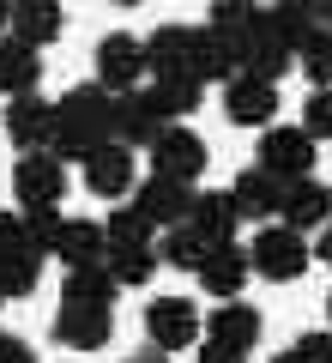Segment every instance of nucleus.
I'll use <instances>...</instances> for the list:
<instances>
[{"label": "nucleus", "mask_w": 332, "mask_h": 363, "mask_svg": "<svg viewBox=\"0 0 332 363\" xmlns=\"http://www.w3.org/2000/svg\"><path fill=\"white\" fill-rule=\"evenodd\" d=\"M103 255H109V236H103V224H91V218H67V224H61L55 260H61L67 272H73V267H103Z\"/></svg>", "instance_id": "nucleus-21"}, {"label": "nucleus", "mask_w": 332, "mask_h": 363, "mask_svg": "<svg viewBox=\"0 0 332 363\" xmlns=\"http://www.w3.org/2000/svg\"><path fill=\"white\" fill-rule=\"evenodd\" d=\"M224 116H230L236 128H254V133L278 128V85H266V79H248V73H236L230 85H224Z\"/></svg>", "instance_id": "nucleus-13"}, {"label": "nucleus", "mask_w": 332, "mask_h": 363, "mask_svg": "<svg viewBox=\"0 0 332 363\" xmlns=\"http://www.w3.org/2000/svg\"><path fill=\"white\" fill-rule=\"evenodd\" d=\"M127 363H169L164 351H139V357H127Z\"/></svg>", "instance_id": "nucleus-40"}, {"label": "nucleus", "mask_w": 332, "mask_h": 363, "mask_svg": "<svg viewBox=\"0 0 332 363\" xmlns=\"http://www.w3.org/2000/svg\"><path fill=\"white\" fill-rule=\"evenodd\" d=\"M103 267H109V279L127 291V285H145L164 260H157V242H115L109 255H103Z\"/></svg>", "instance_id": "nucleus-23"}, {"label": "nucleus", "mask_w": 332, "mask_h": 363, "mask_svg": "<svg viewBox=\"0 0 332 363\" xmlns=\"http://www.w3.org/2000/svg\"><path fill=\"white\" fill-rule=\"evenodd\" d=\"M6 25H13V0H0V37H6Z\"/></svg>", "instance_id": "nucleus-39"}, {"label": "nucleus", "mask_w": 332, "mask_h": 363, "mask_svg": "<svg viewBox=\"0 0 332 363\" xmlns=\"http://www.w3.org/2000/svg\"><path fill=\"white\" fill-rule=\"evenodd\" d=\"M103 236H109V248H115V242H151L157 230H151V224H145L133 206H115L109 218H103Z\"/></svg>", "instance_id": "nucleus-29"}, {"label": "nucleus", "mask_w": 332, "mask_h": 363, "mask_svg": "<svg viewBox=\"0 0 332 363\" xmlns=\"http://www.w3.org/2000/svg\"><path fill=\"white\" fill-rule=\"evenodd\" d=\"M121 297V285L109 279V267H73L61 285V303H91V309H109Z\"/></svg>", "instance_id": "nucleus-24"}, {"label": "nucleus", "mask_w": 332, "mask_h": 363, "mask_svg": "<svg viewBox=\"0 0 332 363\" xmlns=\"http://www.w3.org/2000/svg\"><path fill=\"white\" fill-rule=\"evenodd\" d=\"M115 333V309H91V303H61L55 309V339L67 351H103Z\"/></svg>", "instance_id": "nucleus-14"}, {"label": "nucleus", "mask_w": 332, "mask_h": 363, "mask_svg": "<svg viewBox=\"0 0 332 363\" xmlns=\"http://www.w3.org/2000/svg\"><path fill=\"white\" fill-rule=\"evenodd\" d=\"M205 327H200V309H193L188 297H157V303H145V339H151V351H188L193 339H200Z\"/></svg>", "instance_id": "nucleus-8"}, {"label": "nucleus", "mask_w": 332, "mask_h": 363, "mask_svg": "<svg viewBox=\"0 0 332 363\" xmlns=\"http://www.w3.org/2000/svg\"><path fill=\"white\" fill-rule=\"evenodd\" d=\"M193 43H200V25H157L145 37V73H151V85L193 79Z\"/></svg>", "instance_id": "nucleus-10"}, {"label": "nucleus", "mask_w": 332, "mask_h": 363, "mask_svg": "<svg viewBox=\"0 0 332 363\" xmlns=\"http://www.w3.org/2000/svg\"><path fill=\"white\" fill-rule=\"evenodd\" d=\"M193 279H200V291H205V297L236 303V297H242V285L254 279V267H248V248H242V242H217L212 255H205V267L193 272Z\"/></svg>", "instance_id": "nucleus-15"}, {"label": "nucleus", "mask_w": 332, "mask_h": 363, "mask_svg": "<svg viewBox=\"0 0 332 363\" xmlns=\"http://www.w3.org/2000/svg\"><path fill=\"white\" fill-rule=\"evenodd\" d=\"M109 140H115V97H109L97 79H91V85H73L61 104H55L49 157H61V164L79 157V164H85V157L97 152V145H109Z\"/></svg>", "instance_id": "nucleus-1"}, {"label": "nucleus", "mask_w": 332, "mask_h": 363, "mask_svg": "<svg viewBox=\"0 0 332 363\" xmlns=\"http://www.w3.org/2000/svg\"><path fill=\"white\" fill-rule=\"evenodd\" d=\"M61 212H25V242L37 248V255H55V242H61Z\"/></svg>", "instance_id": "nucleus-31"}, {"label": "nucleus", "mask_w": 332, "mask_h": 363, "mask_svg": "<svg viewBox=\"0 0 332 363\" xmlns=\"http://www.w3.org/2000/svg\"><path fill=\"white\" fill-rule=\"evenodd\" d=\"M205 13H212V18H205V30H242L260 6H254V0H212Z\"/></svg>", "instance_id": "nucleus-32"}, {"label": "nucleus", "mask_w": 332, "mask_h": 363, "mask_svg": "<svg viewBox=\"0 0 332 363\" xmlns=\"http://www.w3.org/2000/svg\"><path fill=\"white\" fill-rule=\"evenodd\" d=\"M0 339H6V333H0Z\"/></svg>", "instance_id": "nucleus-44"}, {"label": "nucleus", "mask_w": 332, "mask_h": 363, "mask_svg": "<svg viewBox=\"0 0 332 363\" xmlns=\"http://www.w3.org/2000/svg\"><path fill=\"white\" fill-rule=\"evenodd\" d=\"M61 194H67V164L49 152H25L13 164V200L25 212H61Z\"/></svg>", "instance_id": "nucleus-3"}, {"label": "nucleus", "mask_w": 332, "mask_h": 363, "mask_svg": "<svg viewBox=\"0 0 332 363\" xmlns=\"http://www.w3.org/2000/svg\"><path fill=\"white\" fill-rule=\"evenodd\" d=\"M278 224L284 230H296V236H308V230H326L332 224V188L326 182H290L284 188V212H278Z\"/></svg>", "instance_id": "nucleus-16"}, {"label": "nucleus", "mask_w": 332, "mask_h": 363, "mask_svg": "<svg viewBox=\"0 0 332 363\" xmlns=\"http://www.w3.org/2000/svg\"><path fill=\"white\" fill-rule=\"evenodd\" d=\"M13 248H25V212L0 206V255H13Z\"/></svg>", "instance_id": "nucleus-34"}, {"label": "nucleus", "mask_w": 332, "mask_h": 363, "mask_svg": "<svg viewBox=\"0 0 332 363\" xmlns=\"http://www.w3.org/2000/svg\"><path fill=\"white\" fill-rule=\"evenodd\" d=\"M200 363H248V351H230V345H212V339H205Z\"/></svg>", "instance_id": "nucleus-36"}, {"label": "nucleus", "mask_w": 332, "mask_h": 363, "mask_svg": "<svg viewBox=\"0 0 332 363\" xmlns=\"http://www.w3.org/2000/svg\"><path fill=\"white\" fill-rule=\"evenodd\" d=\"M326 315H332V297H326Z\"/></svg>", "instance_id": "nucleus-43"}, {"label": "nucleus", "mask_w": 332, "mask_h": 363, "mask_svg": "<svg viewBox=\"0 0 332 363\" xmlns=\"http://www.w3.org/2000/svg\"><path fill=\"white\" fill-rule=\"evenodd\" d=\"M67 6L61 0H13V25H6V37H18L25 49H49L55 37H61V25H67Z\"/></svg>", "instance_id": "nucleus-18"}, {"label": "nucleus", "mask_w": 332, "mask_h": 363, "mask_svg": "<svg viewBox=\"0 0 332 363\" xmlns=\"http://www.w3.org/2000/svg\"><path fill=\"white\" fill-rule=\"evenodd\" d=\"M205 255H212V242H205L193 224H176V230H164V242H157V260H169V267H181V272H200Z\"/></svg>", "instance_id": "nucleus-25"}, {"label": "nucleus", "mask_w": 332, "mask_h": 363, "mask_svg": "<svg viewBox=\"0 0 332 363\" xmlns=\"http://www.w3.org/2000/svg\"><path fill=\"white\" fill-rule=\"evenodd\" d=\"M0 303H6V285H0Z\"/></svg>", "instance_id": "nucleus-42"}, {"label": "nucleus", "mask_w": 332, "mask_h": 363, "mask_svg": "<svg viewBox=\"0 0 332 363\" xmlns=\"http://www.w3.org/2000/svg\"><path fill=\"white\" fill-rule=\"evenodd\" d=\"M314 18H320L326 30H332V0H314Z\"/></svg>", "instance_id": "nucleus-38"}, {"label": "nucleus", "mask_w": 332, "mask_h": 363, "mask_svg": "<svg viewBox=\"0 0 332 363\" xmlns=\"http://www.w3.org/2000/svg\"><path fill=\"white\" fill-rule=\"evenodd\" d=\"M188 224L205 236V242H236V224H242V212H236V200H230V188H200L193 194V212H188Z\"/></svg>", "instance_id": "nucleus-20"}, {"label": "nucleus", "mask_w": 332, "mask_h": 363, "mask_svg": "<svg viewBox=\"0 0 332 363\" xmlns=\"http://www.w3.org/2000/svg\"><path fill=\"white\" fill-rule=\"evenodd\" d=\"M164 128H176V121L157 109L151 85H139V91H127V97H115V140L127 145V152H151Z\"/></svg>", "instance_id": "nucleus-11"}, {"label": "nucleus", "mask_w": 332, "mask_h": 363, "mask_svg": "<svg viewBox=\"0 0 332 363\" xmlns=\"http://www.w3.org/2000/svg\"><path fill=\"white\" fill-rule=\"evenodd\" d=\"M37 79H42L37 49H25L18 37H0V97H25V91H37Z\"/></svg>", "instance_id": "nucleus-22"}, {"label": "nucleus", "mask_w": 332, "mask_h": 363, "mask_svg": "<svg viewBox=\"0 0 332 363\" xmlns=\"http://www.w3.org/2000/svg\"><path fill=\"white\" fill-rule=\"evenodd\" d=\"M230 200H236V212H242V218L278 224V212H284V182H278V176H266L260 164H248L242 176L230 182Z\"/></svg>", "instance_id": "nucleus-17"}, {"label": "nucleus", "mask_w": 332, "mask_h": 363, "mask_svg": "<svg viewBox=\"0 0 332 363\" xmlns=\"http://www.w3.org/2000/svg\"><path fill=\"white\" fill-rule=\"evenodd\" d=\"M308 260H314L308 236L284 230V224H260V236L248 242V267H254L266 285H290V279H302Z\"/></svg>", "instance_id": "nucleus-2"}, {"label": "nucleus", "mask_w": 332, "mask_h": 363, "mask_svg": "<svg viewBox=\"0 0 332 363\" xmlns=\"http://www.w3.org/2000/svg\"><path fill=\"white\" fill-rule=\"evenodd\" d=\"M42 260L49 255H37V248H13V255H0V285H6V297H30V291L42 285Z\"/></svg>", "instance_id": "nucleus-26"}, {"label": "nucleus", "mask_w": 332, "mask_h": 363, "mask_svg": "<svg viewBox=\"0 0 332 363\" xmlns=\"http://www.w3.org/2000/svg\"><path fill=\"white\" fill-rule=\"evenodd\" d=\"M139 79H145V37L109 30L97 43V85L109 97H127V91H139Z\"/></svg>", "instance_id": "nucleus-6"}, {"label": "nucleus", "mask_w": 332, "mask_h": 363, "mask_svg": "<svg viewBox=\"0 0 332 363\" xmlns=\"http://www.w3.org/2000/svg\"><path fill=\"white\" fill-rule=\"evenodd\" d=\"M254 164L266 169V176H278L284 188H290V182H308L314 176V140H308L302 128H266Z\"/></svg>", "instance_id": "nucleus-4"}, {"label": "nucleus", "mask_w": 332, "mask_h": 363, "mask_svg": "<svg viewBox=\"0 0 332 363\" xmlns=\"http://www.w3.org/2000/svg\"><path fill=\"white\" fill-rule=\"evenodd\" d=\"M151 97H157V109H164L169 121H188L193 109H200L205 85H193V79H164V85H151Z\"/></svg>", "instance_id": "nucleus-28"}, {"label": "nucleus", "mask_w": 332, "mask_h": 363, "mask_svg": "<svg viewBox=\"0 0 332 363\" xmlns=\"http://www.w3.org/2000/svg\"><path fill=\"white\" fill-rule=\"evenodd\" d=\"M193 194L200 188H188V182H169V176H145L139 188H133V200L127 206L139 212L151 230H176V224H188V212H193Z\"/></svg>", "instance_id": "nucleus-7"}, {"label": "nucleus", "mask_w": 332, "mask_h": 363, "mask_svg": "<svg viewBox=\"0 0 332 363\" xmlns=\"http://www.w3.org/2000/svg\"><path fill=\"white\" fill-rule=\"evenodd\" d=\"M0 121H6V140L18 145V157H25V152H49V133H55V104L42 97V91L6 97Z\"/></svg>", "instance_id": "nucleus-12"}, {"label": "nucleus", "mask_w": 332, "mask_h": 363, "mask_svg": "<svg viewBox=\"0 0 332 363\" xmlns=\"http://www.w3.org/2000/svg\"><path fill=\"white\" fill-rule=\"evenodd\" d=\"M85 188L97 200H133V188H139V157H133L121 140L97 145V152L85 157Z\"/></svg>", "instance_id": "nucleus-9"}, {"label": "nucleus", "mask_w": 332, "mask_h": 363, "mask_svg": "<svg viewBox=\"0 0 332 363\" xmlns=\"http://www.w3.org/2000/svg\"><path fill=\"white\" fill-rule=\"evenodd\" d=\"M200 327H205L212 345H230V351H254L260 345V309L254 303H217Z\"/></svg>", "instance_id": "nucleus-19"}, {"label": "nucleus", "mask_w": 332, "mask_h": 363, "mask_svg": "<svg viewBox=\"0 0 332 363\" xmlns=\"http://www.w3.org/2000/svg\"><path fill=\"white\" fill-rule=\"evenodd\" d=\"M296 128L308 133V140H332V91H308V104H302V121Z\"/></svg>", "instance_id": "nucleus-30"}, {"label": "nucleus", "mask_w": 332, "mask_h": 363, "mask_svg": "<svg viewBox=\"0 0 332 363\" xmlns=\"http://www.w3.org/2000/svg\"><path fill=\"white\" fill-rule=\"evenodd\" d=\"M290 357L296 363H332V333H302L290 345Z\"/></svg>", "instance_id": "nucleus-33"}, {"label": "nucleus", "mask_w": 332, "mask_h": 363, "mask_svg": "<svg viewBox=\"0 0 332 363\" xmlns=\"http://www.w3.org/2000/svg\"><path fill=\"white\" fill-rule=\"evenodd\" d=\"M272 363H296V357H290V351H278V357H272Z\"/></svg>", "instance_id": "nucleus-41"}, {"label": "nucleus", "mask_w": 332, "mask_h": 363, "mask_svg": "<svg viewBox=\"0 0 332 363\" xmlns=\"http://www.w3.org/2000/svg\"><path fill=\"white\" fill-rule=\"evenodd\" d=\"M0 363H37V351H30L25 339H13V333H6V339H0Z\"/></svg>", "instance_id": "nucleus-35"}, {"label": "nucleus", "mask_w": 332, "mask_h": 363, "mask_svg": "<svg viewBox=\"0 0 332 363\" xmlns=\"http://www.w3.org/2000/svg\"><path fill=\"white\" fill-rule=\"evenodd\" d=\"M205 164H212V152H205V140L188 128V121H176V128H164L157 133V145H151V176H169V182H200L205 176Z\"/></svg>", "instance_id": "nucleus-5"}, {"label": "nucleus", "mask_w": 332, "mask_h": 363, "mask_svg": "<svg viewBox=\"0 0 332 363\" xmlns=\"http://www.w3.org/2000/svg\"><path fill=\"white\" fill-rule=\"evenodd\" d=\"M314 255H320V260H326V267H332V224H326V230H320V242H314Z\"/></svg>", "instance_id": "nucleus-37"}, {"label": "nucleus", "mask_w": 332, "mask_h": 363, "mask_svg": "<svg viewBox=\"0 0 332 363\" xmlns=\"http://www.w3.org/2000/svg\"><path fill=\"white\" fill-rule=\"evenodd\" d=\"M296 67L308 73V91H332V30L326 25L296 49Z\"/></svg>", "instance_id": "nucleus-27"}]
</instances>
